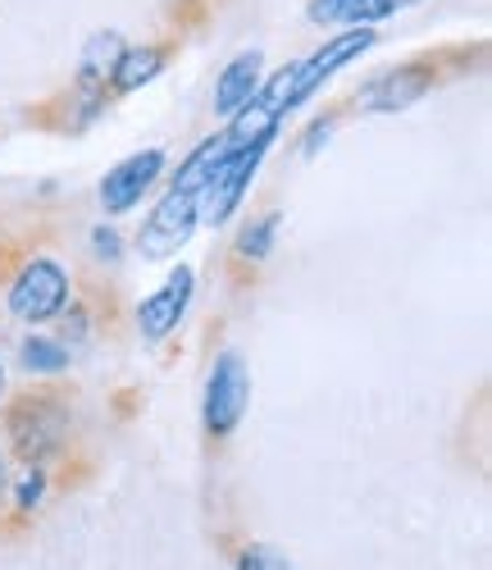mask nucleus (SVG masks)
Returning a JSON list of instances; mask_svg holds the SVG:
<instances>
[{"label": "nucleus", "mask_w": 492, "mask_h": 570, "mask_svg": "<svg viewBox=\"0 0 492 570\" xmlns=\"http://www.w3.org/2000/svg\"><path fill=\"white\" fill-rule=\"evenodd\" d=\"M69 297H73L69 269L51 256H32L10 283V315L23 324H46L69 306Z\"/></svg>", "instance_id": "1"}, {"label": "nucleus", "mask_w": 492, "mask_h": 570, "mask_svg": "<svg viewBox=\"0 0 492 570\" xmlns=\"http://www.w3.org/2000/svg\"><path fill=\"white\" fill-rule=\"evenodd\" d=\"M10 439L14 452L28 465H41L46 456H56L69 439V406L65 397H23L10 411Z\"/></svg>", "instance_id": "2"}, {"label": "nucleus", "mask_w": 492, "mask_h": 570, "mask_svg": "<svg viewBox=\"0 0 492 570\" xmlns=\"http://www.w3.org/2000/svg\"><path fill=\"white\" fill-rule=\"evenodd\" d=\"M265 151H269V147L228 151V156L215 165V174H210L201 187H196V219L210 224V228H219V224L242 206V197H246V187H252V178H256Z\"/></svg>", "instance_id": "3"}, {"label": "nucleus", "mask_w": 492, "mask_h": 570, "mask_svg": "<svg viewBox=\"0 0 492 570\" xmlns=\"http://www.w3.org/2000/svg\"><path fill=\"white\" fill-rule=\"evenodd\" d=\"M374 41H378L374 28H342L337 37H324V46H319L315 56L297 60V73H292V110L306 106L337 69H347L352 60H361L365 51H374Z\"/></svg>", "instance_id": "4"}, {"label": "nucleus", "mask_w": 492, "mask_h": 570, "mask_svg": "<svg viewBox=\"0 0 492 570\" xmlns=\"http://www.w3.org/2000/svg\"><path fill=\"white\" fill-rule=\"evenodd\" d=\"M246 402H252V374H246V361L237 352H219L215 370H210V384H206V430L215 439H228L246 415Z\"/></svg>", "instance_id": "5"}, {"label": "nucleus", "mask_w": 492, "mask_h": 570, "mask_svg": "<svg viewBox=\"0 0 492 570\" xmlns=\"http://www.w3.org/2000/svg\"><path fill=\"white\" fill-rule=\"evenodd\" d=\"M196 224H201V219H196V197L169 187V193L156 202L151 219L141 224L137 247H141L146 261H169V256H178L187 247V237L196 233Z\"/></svg>", "instance_id": "6"}, {"label": "nucleus", "mask_w": 492, "mask_h": 570, "mask_svg": "<svg viewBox=\"0 0 492 570\" xmlns=\"http://www.w3.org/2000/svg\"><path fill=\"white\" fill-rule=\"evenodd\" d=\"M433 82H437L433 65H402V69H387L374 82H365L356 91V106L365 115H397V110H411L415 101H424Z\"/></svg>", "instance_id": "7"}, {"label": "nucleus", "mask_w": 492, "mask_h": 570, "mask_svg": "<svg viewBox=\"0 0 492 570\" xmlns=\"http://www.w3.org/2000/svg\"><path fill=\"white\" fill-rule=\"evenodd\" d=\"M191 288H196V274H191V265H174L169 269V278L160 283V288L146 297L141 306H137V328H141V338L146 343H165L174 328H178V320L187 315V302H191Z\"/></svg>", "instance_id": "8"}, {"label": "nucleus", "mask_w": 492, "mask_h": 570, "mask_svg": "<svg viewBox=\"0 0 492 570\" xmlns=\"http://www.w3.org/2000/svg\"><path fill=\"white\" fill-rule=\"evenodd\" d=\"M160 174H165V151L160 147H146V151L119 160L101 178V206H106V215H128L146 193H151V183Z\"/></svg>", "instance_id": "9"}, {"label": "nucleus", "mask_w": 492, "mask_h": 570, "mask_svg": "<svg viewBox=\"0 0 492 570\" xmlns=\"http://www.w3.org/2000/svg\"><path fill=\"white\" fill-rule=\"evenodd\" d=\"M260 82H265V51H260V46H252V51H237L219 69V78H215V115L228 119L233 110H242L260 91Z\"/></svg>", "instance_id": "10"}, {"label": "nucleus", "mask_w": 492, "mask_h": 570, "mask_svg": "<svg viewBox=\"0 0 492 570\" xmlns=\"http://www.w3.org/2000/svg\"><path fill=\"white\" fill-rule=\"evenodd\" d=\"M169 56H174V46H165V41L124 46V56H119V65H115V73H110L106 87L115 91V97H128V91H137V87H146V82H156V78L165 73Z\"/></svg>", "instance_id": "11"}, {"label": "nucleus", "mask_w": 492, "mask_h": 570, "mask_svg": "<svg viewBox=\"0 0 492 570\" xmlns=\"http://www.w3.org/2000/svg\"><path fill=\"white\" fill-rule=\"evenodd\" d=\"M278 124H283V115L269 110L260 97H252L242 110L228 115L224 137H228V147H233V151H242V147H269V141L278 137Z\"/></svg>", "instance_id": "12"}, {"label": "nucleus", "mask_w": 492, "mask_h": 570, "mask_svg": "<svg viewBox=\"0 0 492 570\" xmlns=\"http://www.w3.org/2000/svg\"><path fill=\"white\" fill-rule=\"evenodd\" d=\"M124 32H115V28H106V32H91L87 41H82V56H78V78L82 82H110V73H115V65H119V56H124Z\"/></svg>", "instance_id": "13"}, {"label": "nucleus", "mask_w": 492, "mask_h": 570, "mask_svg": "<svg viewBox=\"0 0 492 570\" xmlns=\"http://www.w3.org/2000/svg\"><path fill=\"white\" fill-rule=\"evenodd\" d=\"M233 147H228V137H224V128L219 132H210L206 141H201V147H191L187 151V160L178 165V174H174V187H178V193H191L196 197V187H201L210 174H215V165L228 156Z\"/></svg>", "instance_id": "14"}, {"label": "nucleus", "mask_w": 492, "mask_h": 570, "mask_svg": "<svg viewBox=\"0 0 492 570\" xmlns=\"http://www.w3.org/2000/svg\"><path fill=\"white\" fill-rule=\"evenodd\" d=\"M19 361H23L28 374H60V370H69V347H65L60 338L32 334V338H23Z\"/></svg>", "instance_id": "15"}, {"label": "nucleus", "mask_w": 492, "mask_h": 570, "mask_svg": "<svg viewBox=\"0 0 492 570\" xmlns=\"http://www.w3.org/2000/svg\"><path fill=\"white\" fill-rule=\"evenodd\" d=\"M274 233H278V215H274V210L260 215V219H252V224L242 228V237H237V256H242V261H269Z\"/></svg>", "instance_id": "16"}, {"label": "nucleus", "mask_w": 492, "mask_h": 570, "mask_svg": "<svg viewBox=\"0 0 492 570\" xmlns=\"http://www.w3.org/2000/svg\"><path fill=\"white\" fill-rule=\"evenodd\" d=\"M402 0H342V23L347 28H374L397 14Z\"/></svg>", "instance_id": "17"}, {"label": "nucleus", "mask_w": 492, "mask_h": 570, "mask_svg": "<svg viewBox=\"0 0 492 570\" xmlns=\"http://www.w3.org/2000/svg\"><path fill=\"white\" fill-rule=\"evenodd\" d=\"M41 493H46V470H41V465H23L19 480H14V502H19V511H32V507L41 502Z\"/></svg>", "instance_id": "18"}, {"label": "nucleus", "mask_w": 492, "mask_h": 570, "mask_svg": "<svg viewBox=\"0 0 492 570\" xmlns=\"http://www.w3.org/2000/svg\"><path fill=\"white\" fill-rule=\"evenodd\" d=\"M242 570H297L283 552H274V548H265V543H256V548H246L242 552V561H237Z\"/></svg>", "instance_id": "19"}, {"label": "nucleus", "mask_w": 492, "mask_h": 570, "mask_svg": "<svg viewBox=\"0 0 492 570\" xmlns=\"http://www.w3.org/2000/svg\"><path fill=\"white\" fill-rule=\"evenodd\" d=\"M91 252L101 256V261H119L124 256V237L115 224H101V228H91Z\"/></svg>", "instance_id": "20"}, {"label": "nucleus", "mask_w": 492, "mask_h": 570, "mask_svg": "<svg viewBox=\"0 0 492 570\" xmlns=\"http://www.w3.org/2000/svg\"><path fill=\"white\" fill-rule=\"evenodd\" d=\"M306 19H311L315 28L342 23V0H311V6H306Z\"/></svg>", "instance_id": "21"}, {"label": "nucleus", "mask_w": 492, "mask_h": 570, "mask_svg": "<svg viewBox=\"0 0 492 570\" xmlns=\"http://www.w3.org/2000/svg\"><path fill=\"white\" fill-rule=\"evenodd\" d=\"M333 137V119H315L311 128H306V137H302V156H315V151H324V141Z\"/></svg>", "instance_id": "22"}, {"label": "nucleus", "mask_w": 492, "mask_h": 570, "mask_svg": "<svg viewBox=\"0 0 492 570\" xmlns=\"http://www.w3.org/2000/svg\"><path fill=\"white\" fill-rule=\"evenodd\" d=\"M6 489H10V470H6V456H0V498H6Z\"/></svg>", "instance_id": "23"}, {"label": "nucleus", "mask_w": 492, "mask_h": 570, "mask_svg": "<svg viewBox=\"0 0 492 570\" xmlns=\"http://www.w3.org/2000/svg\"><path fill=\"white\" fill-rule=\"evenodd\" d=\"M0 397H6V365H0Z\"/></svg>", "instance_id": "24"}]
</instances>
